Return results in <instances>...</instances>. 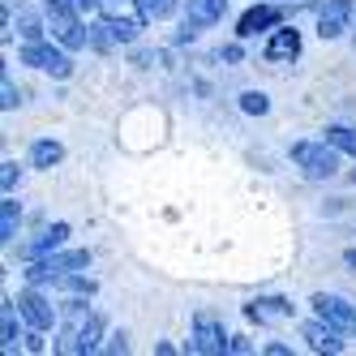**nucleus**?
Wrapping results in <instances>:
<instances>
[{
	"instance_id": "nucleus-1",
	"label": "nucleus",
	"mask_w": 356,
	"mask_h": 356,
	"mask_svg": "<svg viewBox=\"0 0 356 356\" xmlns=\"http://www.w3.org/2000/svg\"><path fill=\"white\" fill-rule=\"evenodd\" d=\"M339 155L326 138L322 142H292V163L305 172V181H330V176L339 172Z\"/></svg>"
},
{
	"instance_id": "nucleus-2",
	"label": "nucleus",
	"mask_w": 356,
	"mask_h": 356,
	"mask_svg": "<svg viewBox=\"0 0 356 356\" xmlns=\"http://www.w3.org/2000/svg\"><path fill=\"white\" fill-rule=\"evenodd\" d=\"M90 266V253L86 249H56V253H47V258H39V262H31V270H26V284H56V279L65 275V270H86Z\"/></svg>"
},
{
	"instance_id": "nucleus-3",
	"label": "nucleus",
	"mask_w": 356,
	"mask_h": 356,
	"mask_svg": "<svg viewBox=\"0 0 356 356\" xmlns=\"http://www.w3.org/2000/svg\"><path fill=\"white\" fill-rule=\"evenodd\" d=\"M17 60L31 65V69L52 73V78H69V73H73L69 47H52V43H43V39H26V43H22V52H17Z\"/></svg>"
},
{
	"instance_id": "nucleus-4",
	"label": "nucleus",
	"mask_w": 356,
	"mask_h": 356,
	"mask_svg": "<svg viewBox=\"0 0 356 356\" xmlns=\"http://www.w3.org/2000/svg\"><path fill=\"white\" fill-rule=\"evenodd\" d=\"M47 31L60 47L78 52V47L90 43V26H82V13H65V9H47Z\"/></svg>"
},
{
	"instance_id": "nucleus-5",
	"label": "nucleus",
	"mask_w": 356,
	"mask_h": 356,
	"mask_svg": "<svg viewBox=\"0 0 356 356\" xmlns=\"http://www.w3.org/2000/svg\"><path fill=\"white\" fill-rule=\"evenodd\" d=\"M309 305H314V314H318L322 322H330L335 330H343V335H356V305H352V300H343V296H335V292H318Z\"/></svg>"
},
{
	"instance_id": "nucleus-6",
	"label": "nucleus",
	"mask_w": 356,
	"mask_h": 356,
	"mask_svg": "<svg viewBox=\"0 0 356 356\" xmlns=\"http://www.w3.org/2000/svg\"><path fill=\"white\" fill-rule=\"evenodd\" d=\"M227 343H232V335H223V322L215 314H197L193 318V352H207V356H219L227 352Z\"/></svg>"
},
{
	"instance_id": "nucleus-7",
	"label": "nucleus",
	"mask_w": 356,
	"mask_h": 356,
	"mask_svg": "<svg viewBox=\"0 0 356 356\" xmlns=\"http://www.w3.org/2000/svg\"><path fill=\"white\" fill-rule=\"evenodd\" d=\"M223 9H227V0H189V9H185V26H181V35L176 39H193L197 31H207V26H215V22L223 17Z\"/></svg>"
},
{
	"instance_id": "nucleus-8",
	"label": "nucleus",
	"mask_w": 356,
	"mask_h": 356,
	"mask_svg": "<svg viewBox=\"0 0 356 356\" xmlns=\"http://www.w3.org/2000/svg\"><path fill=\"white\" fill-rule=\"evenodd\" d=\"M17 309H22V318H26V326H31V330H52V326H56V309H52V300H47L43 292H35V284L17 296Z\"/></svg>"
},
{
	"instance_id": "nucleus-9",
	"label": "nucleus",
	"mask_w": 356,
	"mask_h": 356,
	"mask_svg": "<svg viewBox=\"0 0 356 356\" xmlns=\"http://www.w3.org/2000/svg\"><path fill=\"white\" fill-rule=\"evenodd\" d=\"M356 17V5L352 0H326V5L318 9V35L322 39H339Z\"/></svg>"
},
{
	"instance_id": "nucleus-10",
	"label": "nucleus",
	"mask_w": 356,
	"mask_h": 356,
	"mask_svg": "<svg viewBox=\"0 0 356 356\" xmlns=\"http://www.w3.org/2000/svg\"><path fill=\"white\" fill-rule=\"evenodd\" d=\"M270 26H279V5H249L241 13V22H236V35L241 39H253V35H262Z\"/></svg>"
},
{
	"instance_id": "nucleus-11",
	"label": "nucleus",
	"mask_w": 356,
	"mask_h": 356,
	"mask_svg": "<svg viewBox=\"0 0 356 356\" xmlns=\"http://www.w3.org/2000/svg\"><path fill=\"white\" fill-rule=\"evenodd\" d=\"M343 330H335V326H330V322H309V326H305V339H309V348L314 352H330V356H339L343 352Z\"/></svg>"
},
{
	"instance_id": "nucleus-12",
	"label": "nucleus",
	"mask_w": 356,
	"mask_h": 356,
	"mask_svg": "<svg viewBox=\"0 0 356 356\" xmlns=\"http://www.w3.org/2000/svg\"><path fill=\"white\" fill-rule=\"evenodd\" d=\"M65 236H69V223H52V227H43L39 241H31L22 253H26L31 262H39V258H47V253H56V249L65 245Z\"/></svg>"
},
{
	"instance_id": "nucleus-13",
	"label": "nucleus",
	"mask_w": 356,
	"mask_h": 356,
	"mask_svg": "<svg viewBox=\"0 0 356 356\" xmlns=\"http://www.w3.org/2000/svg\"><path fill=\"white\" fill-rule=\"evenodd\" d=\"M300 56V31L284 26L266 39V60H296Z\"/></svg>"
},
{
	"instance_id": "nucleus-14",
	"label": "nucleus",
	"mask_w": 356,
	"mask_h": 356,
	"mask_svg": "<svg viewBox=\"0 0 356 356\" xmlns=\"http://www.w3.org/2000/svg\"><path fill=\"white\" fill-rule=\"evenodd\" d=\"M99 339H104V314H90L78 330H73V339H69V352H95Z\"/></svg>"
},
{
	"instance_id": "nucleus-15",
	"label": "nucleus",
	"mask_w": 356,
	"mask_h": 356,
	"mask_svg": "<svg viewBox=\"0 0 356 356\" xmlns=\"http://www.w3.org/2000/svg\"><path fill=\"white\" fill-rule=\"evenodd\" d=\"M245 314H249L253 322H266V318H292V305H288L284 296H266V300L245 305Z\"/></svg>"
},
{
	"instance_id": "nucleus-16",
	"label": "nucleus",
	"mask_w": 356,
	"mask_h": 356,
	"mask_svg": "<svg viewBox=\"0 0 356 356\" xmlns=\"http://www.w3.org/2000/svg\"><path fill=\"white\" fill-rule=\"evenodd\" d=\"M60 159H65V146L52 142V138H39V142L31 146V168H43V172H47V168H56Z\"/></svg>"
},
{
	"instance_id": "nucleus-17",
	"label": "nucleus",
	"mask_w": 356,
	"mask_h": 356,
	"mask_svg": "<svg viewBox=\"0 0 356 356\" xmlns=\"http://www.w3.org/2000/svg\"><path fill=\"white\" fill-rule=\"evenodd\" d=\"M17 223H22V207L13 202V193H5V202H0V241L5 245L17 241Z\"/></svg>"
},
{
	"instance_id": "nucleus-18",
	"label": "nucleus",
	"mask_w": 356,
	"mask_h": 356,
	"mask_svg": "<svg viewBox=\"0 0 356 356\" xmlns=\"http://www.w3.org/2000/svg\"><path fill=\"white\" fill-rule=\"evenodd\" d=\"M17 305L13 300H5V309H0V348L5 352H17Z\"/></svg>"
},
{
	"instance_id": "nucleus-19",
	"label": "nucleus",
	"mask_w": 356,
	"mask_h": 356,
	"mask_svg": "<svg viewBox=\"0 0 356 356\" xmlns=\"http://www.w3.org/2000/svg\"><path fill=\"white\" fill-rule=\"evenodd\" d=\"M134 5H138V17H142V22H163V17L176 13V5H181V0H134Z\"/></svg>"
},
{
	"instance_id": "nucleus-20",
	"label": "nucleus",
	"mask_w": 356,
	"mask_h": 356,
	"mask_svg": "<svg viewBox=\"0 0 356 356\" xmlns=\"http://www.w3.org/2000/svg\"><path fill=\"white\" fill-rule=\"evenodd\" d=\"M56 288L69 292V296H95V279H86L82 270H65V275L56 279Z\"/></svg>"
},
{
	"instance_id": "nucleus-21",
	"label": "nucleus",
	"mask_w": 356,
	"mask_h": 356,
	"mask_svg": "<svg viewBox=\"0 0 356 356\" xmlns=\"http://www.w3.org/2000/svg\"><path fill=\"white\" fill-rule=\"evenodd\" d=\"M326 142L356 159V129H348V124H326Z\"/></svg>"
},
{
	"instance_id": "nucleus-22",
	"label": "nucleus",
	"mask_w": 356,
	"mask_h": 356,
	"mask_svg": "<svg viewBox=\"0 0 356 356\" xmlns=\"http://www.w3.org/2000/svg\"><path fill=\"white\" fill-rule=\"evenodd\" d=\"M104 22H108V31H112L116 43H134L138 39V22H129V17H104Z\"/></svg>"
},
{
	"instance_id": "nucleus-23",
	"label": "nucleus",
	"mask_w": 356,
	"mask_h": 356,
	"mask_svg": "<svg viewBox=\"0 0 356 356\" xmlns=\"http://www.w3.org/2000/svg\"><path fill=\"white\" fill-rule=\"evenodd\" d=\"M43 9H65V13H95L99 9V0H43Z\"/></svg>"
},
{
	"instance_id": "nucleus-24",
	"label": "nucleus",
	"mask_w": 356,
	"mask_h": 356,
	"mask_svg": "<svg viewBox=\"0 0 356 356\" xmlns=\"http://www.w3.org/2000/svg\"><path fill=\"white\" fill-rule=\"evenodd\" d=\"M241 108H245L249 116H266V112H270V99H266L262 90H245V95H241Z\"/></svg>"
},
{
	"instance_id": "nucleus-25",
	"label": "nucleus",
	"mask_w": 356,
	"mask_h": 356,
	"mask_svg": "<svg viewBox=\"0 0 356 356\" xmlns=\"http://www.w3.org/2000/svg\"><path fill=\"white\" fill-rule=\"evenodd\" d=\"M17 26H22V39H43V31H47L31 9H22V13H17Z\"/></svg>"
},
{
	"instance_id": "nucleus-26",
	"label": "nucleus",
	"mask_w": 356,
	"mask_h": 356,
	"mask_svg": "<svg viewBox=\"0 0 356 356\" xmlns=\"http://www.w3.org/2000/svg\"><path fill=\"white\" fill-rule=\"evenodd\" d=\"M17 104H22V90L13 86V78L5 73V78H0V108H5V112H13Z\"/></svg>"
},
{
	"instance_id": "nucleus-27",
	"label": "nucleus",
	"mask_w": 356,
	"mask_h": 356,
	"mask_svg": "<svg viewBox=\"0 0 356 356\" xmlns=\"http://www.w3.org/2000/svg\"><path fill=\"white\" fill-rule=\"evenodd\" d=\"M112 43H116V39H112V31H108V22H95V26H90V47H95V52H108Z\"/></svg>"
},
{
	"instance_id": "nucleus-28",
	"label": "nucleus",
	"mask_w": 356,
	"mask_h": 356,
	"mask_svg": "<svg viewBox=\"0 0 356 356\" xmlns=\"http://www.w3.org/2000/svg\"><path fill=\"white\" fill-rule=\"evenodd\" d=\"M17 181H22V168L9 159V163H0V189H5V193H13L17 189Z\"/></svg>"
},
{
	"instance_id": "nucleus-29",
	"label": "nucleus",
	"mask_w": 356,
	"mask_h": 356,
	"mask_svg": "<svg viewBox=\"0 0 356 356\" xmlns=\"http://www.w3.org/2000/svg\"><path fill=\"white\" fill-rule=\"evenodd\" d=\"M39 335H43V330H31V335H26V348H31V352H43V339H39Z\"/></svg>"
},
{
	"instance_id": "nucleus-30",
	"label": "nucleus",
	"mask_w": 356,
	"mask_h": 356,
	"mask_svg": "<svg viewBox=\"0 0 356 356\" xmlns=\"http://www.w3.org/2000/svg\"><path fill=\"white\" fill-rule=\"evenodd\" d=\"M227 352H249V343H245L241 335H232V343H227Z\"/></svg>"
},
{
	"instance_id": "nucleus-31",
	"label": "nucleus",
	"mask_w": 356,
	"mask_h": 356,
	"mask_svg": "<svg viewBox=\"0 0 356 356\" xmlns=\"http://www.w3.org/2000/svg\"><path fill=\"white\" fill-rule=\"evenodd\" d=\"M129 343H124V335H112V343H108V352H124Z\"/></svg>"
},
{
	"instance_id": "nucleus-32",
	"label": "nucleus",
	"mask_w": 356,
	"mask_h": 356,
	"mask_svg": "<svg viewBox=\"0 0 356 356\" xmlns=\"http://www.w3.org/2000/svg\"><path fill=\"white\" fill-rule=\"evenodd\" d=\"M343 262H348V266L356 270V249H348V253H343Z\"/></svg>"
}]
</instances>
